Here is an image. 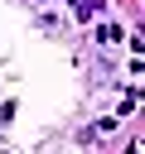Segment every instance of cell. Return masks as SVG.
I'll return each mask as SVG.
<instances>
[{"label":"cell","mask_w":145,"mask_h":154,"mask_svg":"<svg viewBox=\"0 0 145 154\" xmlns=\"http://www.w3.org/2000/svg\"><path fill=\"white\" fill-rule=\"evenodd\" d=\"M97 38H102V43H121V38H126V34H121V29H116V24H102V29H97Z\"/></svg>","instance_id":"6da1fadb"}]
</instances>
